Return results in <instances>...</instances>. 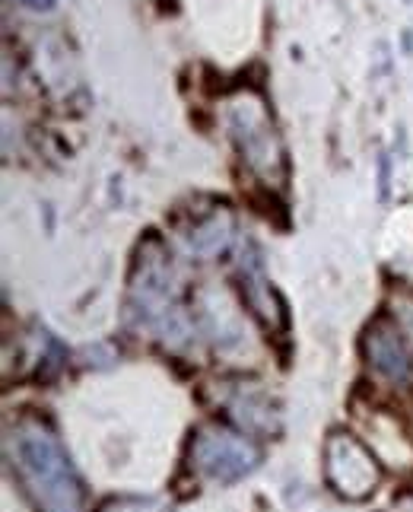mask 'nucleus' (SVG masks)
<instances>
[{
  "instance_id": "11",
  "label": "nucleus",
  "mask_w": 413,
  "mask_h": 512,
  "mask_svg": "<svg viewBox=\"0 0 413 512\" xmlns=\"http://www.w3.org/2000/svg\"><path fill=\"white\" fill-rule=\"evenodd\" d=\"M20 4H26V7H35V10H48L55 0H20Z\"/></svg>"
},
{
  "instance_id": "1",
  "label": "nucleus",
  "mask_w": 413,
  "mask_h": 512,
  "mask_svg": "<svg viewBox=\"0 0 413 512\" xmlns=\"http://www.w3.org/2000/svg\"><path fill=\"white\" fill-rule=\"evenodd\" d=\"M10 455L39 512H83L80 484L48 427L39 420H23L10 433Z\"/></svg>"
},
{
  "instance_id": "4",
  "label": "nucleus",
  "mask_w": 413,
  "mask_h": 512,
  "mask_svg": "<svg viewBox=\"0 0 413 512\" xmlns=\"http://www.w3.org/2000/svg\"><path fill=\"white\" fill-rule=\"evenodd\" d=\"M191 458H194V468L204 471L210 481L236 484L245 478V474L258 468L261 455L251 439L210 423V427L197 430L194 443H191Z\"/></svg>"
},
{
  "instance_id": "10",
  "label": "nucleus",
  "mask_w": 413,
  "mask_h": 512,
  "mask_svg": "<svg viewBox=\"0 0 413 512\" xmlns=\"http://www.w3.org/2000/svg\"><path fill=\"white\" fill-rule=\"evenodd\" d=\"M105 512H172L163 500H140V497H124L105 506Z\"/></svg>"
},
{
  "instance_id": "5",
  "label": "nucleus",
  "mask_w": 413,
  "mask_h": 512,
  "mask_svg": "<svg viewBox=\"0 0 413 512\" xmlns=\"http://www.w3.org/2000/svg\"><path fill=\"white\" fill-rule=\"evenodd\" d=\"M325 478L347 500H366L379 487L382 468L372 449H366L350 433H331L325 446Z\"/></svg>"
},
{
  "instance_id": "8",
  "label": "nucleus",
  "mask_w": 413,
  "mask_h": 512,
  "mask_svg": "<svg viewBox=\"0 0 413 512\" xmlns=\"http://www.w3.org/2000/svg\"><path fill=\"white\" fill-rule=\"evenodd\" d=\"M229 239H232V223L226 214H217V217H210L201 226L191 229V252L213 258V255L226 252Z\"/></svg>"
},
{
  "instance_id": "2",
  "label": "nucleus",
  "mask_w": 413,
  "mask_h": 512,
  "mask_svg": "<svg viewBox=\"0 0 413 512\" xmlns=\"http://www.w3.org/2000/svg\"><path fill=\"white\" fill-rule=\"evenodd\" d=\"M131 312L143 328H150L166 344H182L191 338L188 312L178 303V284L163 252H140L137 277L131 284Z\"/></svg>"
},
{
  "instance_id": "6",
  "label": "nucleus",
  "mask_w": 413,
  "mask_h": 512,
  "mask_svg": "<svg viewBox=\"0 0 413 512\" xmlns=\"http://www.w3.org/2000/svg\"><path fill=\"white\" fill-rule=\"evenodd\" d=\"M363 350H366L369 366L375 369V373H382L385 379L401 382V379L410 376V357H407L404 338H401V331L394 328L388 319L375 322V325L366 331Z\"/></svg>"
},
{
  "instance_id": "3",
  "label": "nucleus",
  "mask_w": 413,
  "mask_h": 512,
  "mask_svg": "<svg viewBox=\"0 0 413 512\" xmlns=\"http://www.w3.org/2000/svg\"><path fill=\"white\" fill-rule=\"evenodd\" d=\"M232 137H236L242 160L248 163L251 172H258L267 185H280L283 182V147L271 115L264 112V105L258 99H239L232 105L229 115Z\"/></svg>"
},
{
  "instance_id": "9",
  "label": "nucleus",
  "mask_w": 413,
  "mask_h": 512,
  "mask_svg": "<svg viewBox=\"0 0 413 512\" xmlns=\"http://www.w3.org/2000/svg\"><path fill=\"white\" fill-rule=\"evenodd\" d=\"M245 299H248V306L264 319V325H271V328H280L283 325V309L277 303L274 290L267 287L261 277H255V274L245 277Z\"/></svg>"
},
{
  "instance_id": "7",
  "label": "nucleus",
  "mask_w": 413,
  "mask_h": 512,
  "mask_svg": "<svg viewBox=\"0 0 413 512\" xmlns=\"http://www.w3.org/2000/svg\"><path fill=\"white\" fill-rule=\"evenodd\" d=\"M229 414L236 417L239 427L251 436H264L277 427L271 401H267L261 392H248V388H242L236 398H229Z\"/></svg>"
}]
</instances>
